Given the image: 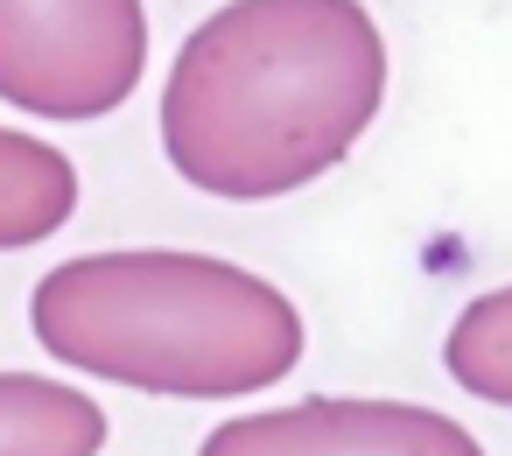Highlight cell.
Here are the masks:
<instances>
[{
	"label": "cell",
	"instance_id": "obj_6",
	"mask_svg": "<svg viewBox=\"0 0 512 456\" xmlns=\"http://www.w3.org/2000/svg\"><path fill=\"white\" fill-rule=\"evenodd\" d=\"M78 218V162L43 141L0 127V253L57 239Z\"/></svg>",
	"mask_w": 512,
	"mask_h": 456
},
{
	"label": "cell",
	"instance_id": "obj_2",
	"mask_svg": "<svg viewBox=\"0 0 512 456\" xmlns=\"http://www.w3.org/2000/svg\"><path fill=\"white\" fill-rule=\"evenodd\" d=\"M29 330L57 365L155 400H246L309 351L302 309L267 274L183 246L57 260L29 295Z\"/></svg>",
	"mask_w": 512,
	"mask_h": 456
},
{
	"label": "cell",
	"instance_id": "obj_3",
	"mask_svg": "<svg viewBox=\"0 0 512 456\" xmlns=\"http://www.w3.org/2000/svg\"><path fill=\"white\" fill-rule=\"evenodd\" d=\"M141 78V0H0V106L36 120H106Z\"/></svg>",
	"mask_w": 512,
	"mask_h": 456
},
{
	"label": "cell",
	"instance_id": "obj_5",
	"mask_svg": "<svg viewBox=\"0 0 512 456\" xmlns=\"http://www.w3.org/2000/svg\"><path fill=\"white\" fill-rule=\"evenodd\" d=\"M106 407L50 372H0V456H99Z\"/></svg>",
	"mask_w": 512,
	"mask_h": 456
},
{
	"label": "cell",
	"instance_id": "obj_1",
	"mask_svg": "<svg viewBox=\"0 0 512 456\" xmlns=\"http://www.w3.org/2000/svg\"><path fill=\"white\" fill-rule=\"evenodd\" d=\"M386 106V36L365 0H225L162 78V155L218 204L323 183Z\"/></svg>",
	"mask_w": 512,
	"mask_h": 456
},
{
	"label": "cell",
	"instance_id": "obj_4",
	"mask_svg": "<svg viewBox=\"0 0 512 456\" xmlns=\"http://www.w3.org/2000/svg\"><path fill=\"white\" fill-rule=\"evenodd\" d=\"M197 456H484V442L421 400L379 393H309L288 407L218 421Z\"/></svg>",
	"mask_w": 512,
	"mask_h": 456
},
{
	"label": "cell",
	"instance_id": "obj_7",
	"mask_svg": "<svg viewBox=\"0 0 512 456\" xmlns=\"http://www.w3.org/2000/svg\"><path fill=\"white\" fill-rule=\"evenodd\" d=\"M442 365L470 400L512 407V281L484 288L456 309V323L442 337Z\"/></svg>",
	"mask_w": 512,
	"mask_h": 456
}]
</instances>
